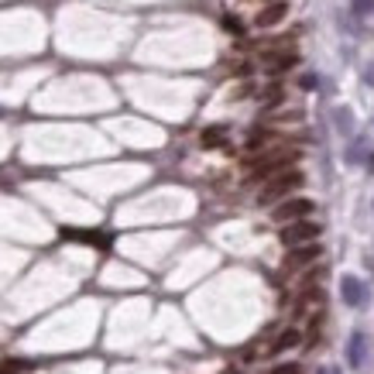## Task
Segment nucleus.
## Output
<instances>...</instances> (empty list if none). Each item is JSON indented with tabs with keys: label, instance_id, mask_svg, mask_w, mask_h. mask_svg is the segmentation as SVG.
<instances>
[{
	"label": "nucleus",
	"instance_id": "obj_1",
	"mask_svg": "<svg viewBox=\"0 0 374 374\" xmlns=\"http://www.w3.org/2000/svg\"><path fill=\"white\" fill-rule=\"evenodd\" d=\"M302 183H306V176H302L299 169H281V172H275V176L268 179V186L261 189L258 203H261V206H272V203H279V199H288L295 189H302Z\"/></svg>",
	"mask_w": 374,
	"mask_h": 374
},
{
	"label": "nucleus",
	"instance_id": "obj_2",
	"mask_svg": "<svg viewBox=\"0 0 374 374\" xmlns=\"http://www.w3.org/2000/svg\"><path fill=\"white\" fill-rule=\"evenodd\" d=\"M299 158V151H275V155H261L251 162V179H272L275 172L288 169Z\"/></svg>",
	"mask_w": 374,
	"mask_h": 374
},
{
	"label": "nucleus",
	"instance_id": "obj_3",
	"mask_svg": "<svg viewBox=\"0 0 374 374\" xmlns=\"http://www.w3.org/2000/svg\"><path fill=\"white\" fill-rule=\"evenodd\" d=\"M316 237H319V223H309L306 216H302V220L285 223V230H281V244H285V247L309 244V241H316Z\"/></svg>",
	"mask_w": 374,
	"mask_h": 374
},
{
	"label": "nucleus",
	"instance_id": "obj_4",
	"mask_svg": "<svg viewBox=\"0 0 374 374\" xmlns=\"http://www.w3.org/2000/svg\"><path fill=\"white\" fill-rule=\"evenodd\" d=\"M312 213V203L309 199H285L281 206H275V220L279 223H292V220H302V216H309Z\"/></svg>",
	"mask_w": 374,
	"mask_h": 374
},
{
	"label": "nucleus",
	"instance_id": "obj_5",
	"mask_svg": "<svg viewBox=\"0 0 374 374\" xmlns=\"http://www.w3.org/2000/svg\"><path fill=\"white\" fill-rule=\"evenodd\" d=\"M319 254H323V247L312 244V241H309V244H295V247L288 251V258H285V268H306V265L316 261Z\"/></svg>",
	"mask_w": 374,
	"mask_h": 374
},
{
	"label": "nucleus",
	"instance_id": "obj_6",
	"mask_svg": "<svg viewBox=\"0 0 374 374\" xmlns=\"http://www.w3.org/2000/svg\"><path fill=\"white\" fill-rule=\"evenodd\" d=\"M285 14H288V3H281V0H272L268 7H261V14L254 17V24H258V28H275V24H279Z\"/></svg>",
	"mask_w": 374,
	"mask_h": 374
},
{
	"label": "nucleus",
	"instance_id": "obj_7",
	"mask_svg": "<svg viewBox=\"0 0 374 374\" xmlns=\"http://www.w3.org/2000/svg\"><path fill=\"white\" fill-rule=\"evenodd\" d=\"M340 292H344V302H347V306H361V302H364L361 281L354 279V275H344V281H340Z\"/></svg>",
	"mask_w": 374,
	"mask_h": 374
},
{
	"label": "nucleus",
	"instance_id": "obj_8",
	"mask_svg": "<svg viewBox=\"0 0 374 374\" xmlns=\"http://www.w3.org/2000/svg\"><path fill=\"white\" fill-rule=\"evenodd\" d=\"M299 62V55L295 52H279V55H265V69L268 73H285V69H292Z\"/></svg>",
	"mask_w": 374,
	"mask_h": 374
},
{
	"label": "nucleus",
	"instance_id": "obj_9",
	"mask_svg": "<svg viewBox=\"0 0 374 374\" xmlns=\"http://www.w3.org/2000/svg\"><path fill=\"white\" fill-rule=\"evenodd\" d=\"M62 237L83 241V244H96V247H106V244H110V237H103V234H96V230H62Z\"/></svg>",
	"mask_w": 374,
	"mask_h": 374
},
{
	"label": "nucleus",
	"instance_id": "obj_10",
	"mask_svg": "<svg viewBox=\"0 0 374 374\" xmlns=\"http://www.w3.org/2000/svg\"><path fill=\"white\" fill-rule=\"evenodd\" d=\"M227 141V127H206L203 131V148H220Z\"/></svg>",
	"mask_w": 374,
	"mask_h": 374
},
{
	"label": "nucleus",
	"instance_id": "obj_11",
	"mask_svg": "<svg viewBox=\"0 0 374 374\" xmlns=\"http://www.w3.org/2000/svg\"><path fill=\"white\" fill-rule=\"evenodd\" d=\"M302 337H299V330H285V333H279V340L272 344V354H281V350H288V347H295Z\"/></svg>",
	"mask_w": 374,
	"mask_h": 374
},
{
	"label": "nucleus",
	"instance_id": "obj_12",
	"mask_svg": "<svg viewBox=\"0 0 374 374\" xmlns=\"http://www.w3.org/2000/svg\"><path fill=\"white\" fill-rule=\"evenodd\" d=\"M361 357H364V337H361V333H354V337H350V364L357 368V364H361Z\"/></svg>",
	"mask_w": 374,
	"mask_h": 374
},
{
	"label": "nucleus",
	"instance_id": "obj_13",
	"mask_svg": "<svg viewBox=\"0 0 374 374\" xmlns=\"http://www.w3.org/2000/svg\"><path fill=\"white\" fill-rule=\"evenodd\" d=\"M31 371V361H0V374H21Z\"/></svg>",
	"mask_w": 374,
	"mask_h": 374
},
{
	"label": "nucleus",
	"instance_id": "obj_14",
	"mask_svg": "<svg viewBox=\"0 0 374 374\" xmlns=\"http://www.w3.org/2000/svg\"><path fill=\"white\" fill-rule=\"evenodd\" d=\"M374 0H354V14H371Z\"/></svg>",
	"mask_w": 374,
	"mask_h": 374
},
{
	"label": "nucleus",
	"instance_id": "obj_15",
	"mask_svg": "<svg viewBox=\"0 0 374 374\" xmlns=\"http://www.w3.org/2000/svg\"><path fill=\"white\" fill-rule=\"evenodd\" d=\"M223 28L234 31V35H241V21H237V17H223Z\"/></svg>",
	"mask_w": 374,
	"mask_h": 374
},
{
	"label": "nucleus",
	"instance_id": "obj_16",
	"mask_svg": "<svg viewBox=\"0 0 374 374\" xmlns=\"http://www.w3.org/2000/svg\"><path fill=\"white\" fill-rule=\"evenodd\" d=\"M279 100H281V90H279V86L265 90V103H279Z\"/></svg>",
	"mask_w": 374,
	"mask_h": 374
},
{
	"label": "nucleus",
	"instance_id": "obj_17",
	"mask_svg": "<svg viewBox=\"0 0 374 374\" xmlns=\"http://www.w3.org/2000/svg\"><path fill=\"white\" fill-rule=\"evenodd\" d=\"M272 374H299V368H295V364H281V368H275Z\"/></svg>",
	"mask_w": 374,
	"mask_h": 374
},
{
	"label": "nucleus",
	"instance_id": "obj_18",
	"mask_svg": "<svg viewBox=\"0 0 374 374\" xmlns=\"http://www.w3.org/2000/svg\"><path fill=\"white\" fill-rule=\"evenodd\" d=\"M302 90H316V80L312 76H302Z\"/></svg>",
	"mask_w": 374,
	"mask_h": 374
},
{
	"label": "nucleus",
	"instance_id": "obj_19",
	"mask_svg": "<svg viewBox=\"0 0 374 374\" xmlns=\"http://www.w3.org/2000/svg\"><path fill=\"white\" fill-rule=\"evenodd\" d=\"M371 172H374V158H371Z\"/></svg>",
	"mask_w": 374,
	"mask_h": 374
}]
</instances>
